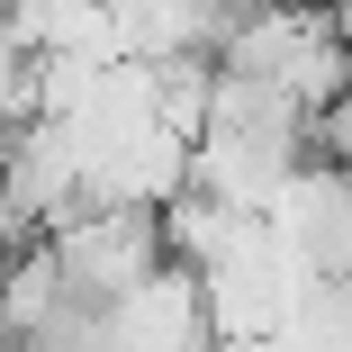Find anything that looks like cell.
Masks as SVG:
<instances>
[{"label": "cell", "instance_id": "cell-2", "mask_svg": "<svg viewBox=\"0 0 352 352\" xmlns=\"http://www.w3.org/2000/svg\"><path fill=\"white\" fill-rule=\"evenodd\" d=\"M262 217L307 280H343L352 271V163H298Z\"/></svg>", "mask_w": 352, "mask_h": 352}, {"label": "cell", "instance_id": "cell-1", "mask_svg": "<svg viewBox=\"0 0 352 352\" xmlns=\"http://www.w3.org/2000/svg\"><path fill=\"white\" fill-rule=\"evenodd\" d=\"M54 262L82 280L100 298H126L145 289L154 271H172V235H163V199H109V208H82V217H63L54 235Z\"/></svg>", "mask_w": 352, "mask_h": 352}]
</instances>
